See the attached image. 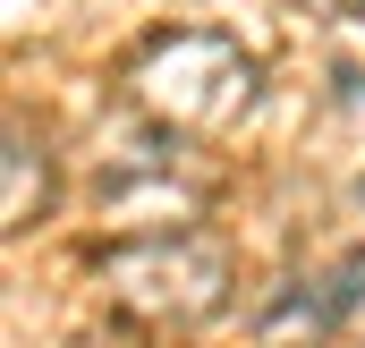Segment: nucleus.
<instances>
[{
  "label": "nucleus",
  "instance_id": "f03ea898",
  "mask_svg": "<svg viewBox=\"0 0 365 348\" xmlns=\"http://www.w3.org/2000/svg\"><path fill=\"white\" fill-rule=\"evenodd\" d=\"M26 128H9V221H26ZM34 187H43V162H34Z\"/></svg>",
  "mask_w": 365,
  "mask_h": 348
},
{
  "label": "nucleus",
  "instance_id": "f257e3e1",
  "mask_svg": "<svg viewBox=\"0 0 365 348\" xmlns=\"http://www.w3.org/2000/svg\"><path fill=\"white\" fill-rule=\"evenodd\" d=\"M128 77L170 128H230L255 102V60L221 34H162V43L136 51Z\"/></svg>",
  "mask_w": 365,
  "mask_h": 348
}]
</instances>
